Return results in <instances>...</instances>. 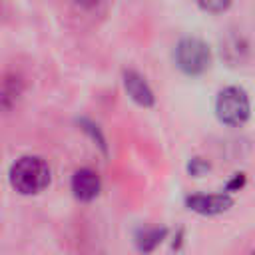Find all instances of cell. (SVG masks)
Here are the masks:
<instances>
[{"label": "cell", "mask_w": 255, "mask_h": 255, "mask_svg": "<svg viewBox=\"0 0 255 255\" xmlns=\"http://www.w3.org/2000/svg\"><path fill=\"white\" fill-rule=\"evenodd\" d=\"M50 183V167L42 157L24 155L10 167V185L22 195L40 193Z\"/></svg>", "instance_id": "obj_1"}, {"label": "cell", "mask_w": 255, "mask_h": 255, "mask_svg": "<svg viewBox=\"0 0 255 255\" xmlns=\"http://www.w3.org/2000/svg\"><path fill=\"white\" fill-rule=\"evenodd\" d=\"M175 64L187 76H199L211 66V52L199 38H183L175 46Z\"/></svg>", "instance_id": "obj_2"}, {"label": "cell", "mask_w": 255, "mask_h": 255, "mask_svg": "<svg viewBox=\"0 0 255 255\" xmlns=\"http://www.w3.org/2000/svg\"><path fill=\"white\" fill-rule=\"evenodd\" d=\"M215 112L219 122L227 126H241L249 118V98L239 88H225L215 100Z\"/></svg>", "instance_id": "obj_3"}, {"label": "cell", "mask_w": 255, "mask_h": 255, "mask_svg": "<svg viewBox=\"0 0 255 255\" xmlns=\"http://www.w3.org/2000/svg\"><path fill=\"white\" fill-rule=\"evenodd\" d=\"M185 205L191 211H197L201 215H215V213H223L225 209H229L233 205V199L225 193H213V195H189L185 199Z\"/></svg>", "instance_id": "obj_4"}, {"label": "cell", "mask_w": 255, "mask_h": 255, "mask_svg": "<svg viewBox=\"0 0 255 255\" xmlns=\"http://www.w3.org/2000/svg\"><path fill=\"white\" fill-rule=\"evenodd\" d=\"M100 177L94 169L82 167L72 175V191L80 201H92L100 193Z\"/></svg>", "instance_id": "obj_5"}, {"label": "cell", "mask_w": 255, "mask_h": 255, "mask_svg": "<svg viewBox=\"0 0 255 255\" xmlns=\"http://www.w3.org/2000/svg\"><path fill=\"white\" fill-rule=\"evenodd\" d=\"M124 86H126V90H128V94H129V98H131L133 102H137V104L143 106V108L153 106V102H155L153 92L149 90V86L145 84V80H143L139 74H135V72H126V74H124Z\"/></svg>", "instance_id": "obj_6"}, {"label": "cell", "mask_w": 255, "mask_h": 255, "mask_svg": "<svg viewBox=\"0 0 255 255\" xmlns=\"http://www.w3.org/2000/svg\"><path fill=\"white\" fill-rule=\"evenodd\" d=\"M163 235H165V229H149V231H143V233L137 237L139 249H141V251H151V249L161 241Z\"/></svg>", "instance_id": "obj_7"}, {"label": "cell", "mask_w": 255, "mask_h": 255, "mask_svg": "<svg viewBox=\"0 0 255 255\" xmlns=\"http://www.w3.org/2000/svg\"><path fill=\"white\" fill-rule=\"evenodd\" d=\"M197 4H199V8L205 10V12L219 14V12H223V10L229 8L231 0H197Z\"/></svg>", "instance_id": "obj_8"}, {"label": "cell", "mask_w": 255, "mask_h": 255, "mask_svg": "<svg viewBox=\"0 0 255 255\" xmlns=\"http://www.w3.org/2000/svg\"><path fill=\"white\" fill-rule=\"evenodd\" d=\"M187 169H189V173H191V175H201L203 171H207V169H209V163H207V161H203V159H199V157H195V159H191V161H189Z\"/></svg>", "instance_id": "obj_9"}, {"label": "cell", "mask_w": 255, "mask_h": 255, "mask_svg": "<svg viewBox=\"0 0 255 255\" xmlns=\"http://www.w3.org/2000/svg\"><path fill=\"white\" fill-rule=\"evenodd\" d=\"M243 183H245V175H243V173H237V175L227 183V191L239 189V187H243Z\"/></svg>", "instance_id": "obj_10"}, {"label": "cell", "mask_w": 255, "mask_h": 255, "mask_svg": "<svg viewBox=\"0 0 255 255\" xmlns=\"http://www.w3.org/2000/svg\"><path fill=\"white\" fill-rule=\"evenodd\" d=\"M98 2L100 0H74V4L80 6V8H94Z\"/></svg>", "instance_id": "obj_11"}]
</instances>
